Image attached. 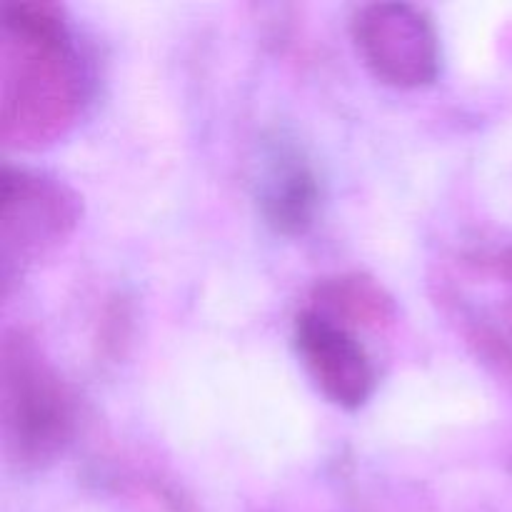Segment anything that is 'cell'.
<instances>
[{
	"label": "cell",
	"instance_id": "cell-6",
	"mask_svg": "<svg viewBox=\"0 0 512 512\" xmlns=\"http://www.w3.org/2000/svg\"><path fill=\"white\" fill-rule=\"evenodd\" d=\"M260 205L268 223L285 235L303 233L313 223L318 183L295 150H280L270 158L260 183Z\"/></svg>",
	"mask_w": 512,
	"mask_h": 512
},
{
	"label": "cell",
	"instance_id": "cell-2",
	"mask_svg": "<svg viewBox=\"0 0 512 512\" xmlns=\"http://www.w3.org/2000/svg\"><path fill=\"white\" fill-rule=\"evenodd\" d=\"M5 438L20 463L50 460L68 440L70 400L28 340H8L3 360Z\"/></svg>",
	"mask_w": 512,
	"mask_h": 512
},
{
	"label": "cell",
	"instance_id": "cell-5",
	"mask_svg": "<svg viewBox=\"0 0 512 512\" xmlns=\"http://www.w3.org/2000/svg\"><path fill=\"white\" fill-rule=\"evenodd\" d=\"M3 258L28 263L58 243L75 223V203L60 185L25 170H5Z\"/></svg>",
	"mask_w": 512,
	"mask_h": 512
},
{
	"label": "cell",
	"instance_id": "cell-4",
	"mask_svg": "<svg viewBox=\"0 0 512 512\" xmlns=\"http://www.w3.org/2000/svg\"><path fill=\"white\" fill-rule=\"evenodd\" d=\"M295 348L330 403L345 410H358L368 403L378 383L375 365L343 320L323 310H305L295 320Z\"/></svg>",
	"mask_w": 512,
	"mask_h": 512
},
{
	"label": "cell",
	"instance_id": "cell-1",
	"mask_svg": "<svg viewBox=\"0 0 512 512\" xmlns=\"http://www.w3.org/2000/svg\"><path fill=\"white\" fill-rule=\"evenodd\" d=\"M3 30L18 68H5V133L45 140L63 130L83 98V70L53 5H10Z\"/></svg>",
	"mask_w": 512,
	"mask_h": 512
},
{
	"label": "cell",
	"instance_id": "cell-3",
	"mask_svg": "<svg viewBox=\"0 0 512 512\" xmlns=\"http://www.w3.org/2000/svg\"><path fill=\"white\" fill-rule=\"evenodd\" d=\"M353 38L365 65L383 83L420 88L438 78V35L413 5H365L353 18Z\"/></svg>",
	"mask_w": 512,
	"mask_h": 512
}]
</instances>
